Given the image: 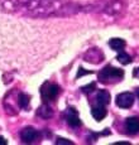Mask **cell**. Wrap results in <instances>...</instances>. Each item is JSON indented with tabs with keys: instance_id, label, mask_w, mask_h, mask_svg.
I'll list each match as a JSON object with an SVG mask.
<instances>
[{
	"instance_id": "obj_8",
	"label": "cell",
	"mask_w": 139,
	"mask_h": 145,
	"mask_svg": "<svg viewBox=\"0 0 139 145\" xmlns=\"http://www.w3.org/2000/svg\"><path fill=\"white\" fill-rule=\"evenodd\" d=\"M96 100H97V104L99 105H108L110 102V95L108 91H104V90H101V91H99L97 92V96H96Z\"/></svg>"
},
{
	"instance_id": "obj_11",
	"label": "cell",
	"mask_w": 139,
	"mask_h": 145,
	"mask_svg": "<svg viewBox=\"0 0 139 145\" xmlns=\"http://www.w3.org/2000/svg\"><path fill=\"white\" fill-rule=\"evenodd\" d=\"M18 102H19V106L22 108H28L29 106V96L27 93H19L18 95Z\"/></svg>"
},
{
	"instance_id": "obj_5",
	"label": "cell",
	"mask_w": 139,
	"mask_h": 145,
	"mask_svg": "<svg viewBox=\"0 0 139 145\" xmlns=\"http://www.w3.org/2000/svg\"><path fill=\"white\" fill-rule=\"evenodd\" d=\"M66 120H67L68 125L71 127H79L81 125V120L79 119V115L73 108H68L66 111Z\"/></svg>"
},
{
	"instance_id": "obj_10",
	"label": "cell",
	"mask_w": 139,
	"mask_h": 145,
	"mask_svg": "<svg viewBox=\"0 0 139 145\" xmlns=\"http://www.w3.org/2000/svg\"><path fill=\"white\" fill-rule=\"evenodd\" d=\"M38 115L43 119H49V118H52V115H53V111H52V108L49 107L48 105L44 104L38 108Z\"/></svg>"
},
{
	"instance_id": "obj_2",
	"label": "cell",
	"mask_w": 139,
	"mask_h": 145,
	"mask_svg": "<svg viewBox=\"0 0 139 145\" xmlns=\"http://www.w3.org/2000/svg\"><path fill=\"white\" fill-rule=\"evenodd\" d=\"M58 93H60V87L57 85H54V83L46 82L41 87V96L44 100V102L54 100L58 96Z\"/></svg>"
},
{
	"instance_id": "obj_14",
	"label": "cell",
	"mask_w": 139,
	"mask_h": 145,
	"mask_svg": "<svg viewBox=\"0 0 139 145\" xmlns=\"http://www.w3.org/2000/svg\"><path fill=\"white\" fill-rule=\"evenodd\" d=\"M56 144L57 145H61V144H66V145H71L72 144V141H70L67 140V139H57V141H56Z\"/></svg>"
},
{
	"instance_id": "obj_7",
	"label": "cell",
	"mask_w": 139,
	"mask_h": 145,
	"mask_svg": "<svg viewBox=\"0 0 139 145\" xmlns=\"http://www.w3.org/2000/svg\"><path fill=\"white\" fill-rule=\"evenodd\" d=\"M91 114H92V118L95 119L96 121H100V120H102L106 116V108H105L104 105H97L96 107L92 108Z\"/></svg>"
},
{
	"instance_id": "obj_4",
	"label": "cell",
	"mask_w": 139,
	"mask_h": 145,
	"mask_svg": "<svg viewBox=\"0 0 139 145\" xmlns=\"http://www.w3.org/2000/svg\"><path fill=\"white\" fill-rule=\"evenodd\" d=\"M20 138L24 143L30 144V143H33V141L37 140L38 131L35 129H33V127H26V129L20 133Z\"/></svg>"
},
{
	"instance_id": "obj_18",
	"label": "cell",
	"mask_w": 139,
	"mask_h": 145,
	"mask_svg": "<svg viewBox=\"0 0 139 145\" xmlns=\"http://www.w3.org/2000/svg\"><path fill=\"white\" fill-rule=\"evenodd\" d=\"M137 96H138V99H139V88L137 90Z\"/></svg>"
},
{
	"instance_id": "obj_16",
	"label": "cell",
	"mask_w": 139,
	"mask_h": 145,
	"mask_svg": "<svg viewBox=\"0 0 139 145\" xmlns=\"http://www.w3.org/2000/svg\"><path fill=\"white\" fill-rule=\"evenodd\" d=\"M134 76H135V77H139V68H137V69L134 71Z\"/></svg>"
},
{
	"instance_id": "obj_13",
	"label": "cell",
	"mask_w": 139,
	"mask_h": 145,
	"mask_svg": "<svg viewBox=\"0 0 139 145\" xmlns=\"http://www.w3.org/2000/svg\"><path fill=\"white\" fill-rule=\"evenodd\" d=\"M94 88H95V83H90L89 86H85V87H82L81 90H82V92L89 93V92H91V91H94Z\"/></svg>"
},
{
	"instance_id": "obj_6",
	"label": "cell",
	"mask_w": 139,
	"mask_h": 145,
	"mask_svg": "<svg viewBox=\"0 0 139 145\" xmlns=\"http://www.w3.org/2000/svg\"><path fill=\"white\" fill-rule=\"evenodd\" d=\"M125 127H127L129 134H138L139 133V118H129L125 121Z\"/></svg>"
},
{
	"instance_id": "obj_15",
	"label": "cell",
	"mask_w": 139,
	"mask_h": 145,
	"mask_svg": "<svg viewBox=\"0 0 139 145\" xmlns=\"http://www.w3.org/2000/svg\"><path fill=\"white\" fill-rule=\"evenodd\" d=\"M0 144H3V145H7V140H5L4 138H1V136H0Z\"/></svg>"
},
{
	"instance_id": "obj_12",
	"label": "cell",
	"mask_w": 139,
	"mask_h": 145,
	"mask_svg": "<svg viewBox=\"0 0 139 145\" xmlns=\"http://www.w3.org/2000/svg\"><path fill=\"white\" fill-rule=\"evenodd\" d=\"M116 59H118L120 63H123V65H129V63L132 62V57H130L129 54H127L125 52H119Z\"/></svg>"
},
{
	"instance_id": "obj_17",
	"label": "cell",
	"mask_w": 139,
	"mask_h": 145,
	"mask_svg": "<svg viewBox=\"0 0 139 145\" xmlns=\"http://www.w3.org/2000/svg\"><path fill=\"white\" fill-rule=\"evenodd\" d=\"M115 145H129V143H115Z\"/></svg>"
},
{
	"instance_id": "obj_1",
	"label": "cell",
	"mask_w": 139,
	"mask_h": 145,
	"mask_svg": "<svg viewBox=\"0 0 139 145\" xmlns=\"http://www.w3.org/2000/svg\"><path fill=\"white\" fill-rule=\"evenodd\" d=\"M123 76H124L123 69L108 66L99 73V80L104 83H110V82H114V81H119L120 78H123Z\"/></svg>"
},
{
	"instance_id": "obj_3",
	"label": "cell",
	"mask_w": 139,
	"mask_h": 145,
	"mask_svg": "<svg viewBox=\"0 0 139 145\" xmlns=\"http://www.w3.org/2000/svg\"><path fill=\"white\" fill-rule=\"evenodd\" d=\"M115 102L119 107L129 108L133 106V104H134V96H133V93H130V92H123V93L116 96Z\"/></svg>"
},
{
	"instance_id": "obj_9",
	"label": "cell",
	"mask_w": 139,
	"mask_h": 145,
	"mask_svg": "<svg viewBox=\"0 0 139 145\" xmlns=\"http://www.w3.org/2000/svg\"><path fill=\"white\" fill-rule=\"evenodd\" d=\"M109 46H110L111 49H114V51L121 52L125 47V42L123 39H119V38H114V39H111L109 42Z\"/></svg>"
}]
</instances>
